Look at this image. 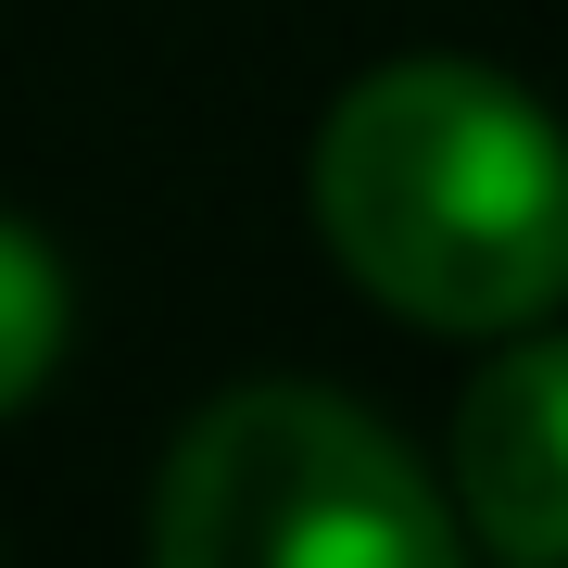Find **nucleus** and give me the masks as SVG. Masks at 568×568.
<instances>
[{
  "instance_id": "7ed1b4c3",
  "label": "nucleus",
  "mask_w": 568,
  "mask_h": 568,
  "mask_svg": "<svg viewBox=\"0 0 568 568\" xmlns=\"http://www.w3.org/2000/svg\"><path fill=\"white\" fill-rule=\"evenodd\" d=\"M455 544L568 568V342H518L455 405Z\"/></svg>"
},
{
  "instance_id": "20e7f679",
  "label": "nucleus",
  "mask_w": 568,
  "mask_h": 568,
  "mask_svg": "<svg viewBox=\"0 0 568 568\" xmlns=\"http://www.w3.org/2000/svg\"><path fill=\"white\" fill-rule=\"evenodd\" d=\"M51 354H63V265L26 227H0V417L51 379Z\"/></svg>"
},
{
  "instance_id": "f257e3e1",
  "label": "nucleus",
  "mask_w": 568,
  "mask_h": 568,
  "mask_svg": "<svg viewBox=\"0 0 568 568\" xmlns=\"http://www.w3.org/2000/svg\"><path fill=\"white\" fill-rule=\"evenodd\" d=\"M316 227L417 328H530L568 304V140L493 63H379L316 126Z\"/></svg>"
},
{
  "instance_id": "f03ea898",
  "label": "nucleus",
  "mask_w": 568,
  "mask_h": 568,
  "mask_svg": "<svg viewBox=\"0 0 568 568\" xmlns=\"http://www.w3.org/2000/svg\"><path fill=\"white\" fill-rule=\"evenodd\" d=\"M164 568H443L455 506L328 392H227L178 429L152 493Z\"/></svg>"
}]
</instances>
